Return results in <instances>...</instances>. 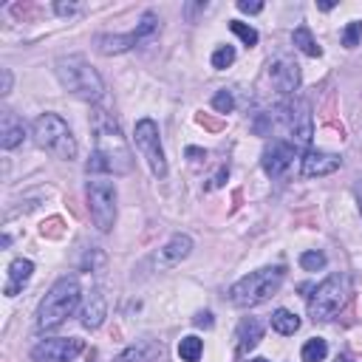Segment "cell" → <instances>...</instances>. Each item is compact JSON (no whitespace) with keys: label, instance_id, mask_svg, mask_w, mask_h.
Listing matches in <instances>:
<instances>
[{"label":"cell","instance_id":"1f68e13d","mask_svg":"<svg viewBox=\"0 0 362 362\" xmlns=\"http://www.w3.org/2000/svg\"><path fill=\"white\" fill-rule=\"evenodd\" d=\"M193 323H195L198 329H213V315H210V312H198Z\"/></svg>","mask_w":362,"mask_h":362},{"label":"cell","instance_id":"d6986e66","mask_svg":"<svg viewBox=\"0 0 362 362\" xmlns=\"http://www.w3.org/2000/svg\"><path fill=\"white\" fill-rule=\"evenodd\" d=\"M261 340H264V323L257 320V317H246V320L238 326V348H241L243 354H249Z\"/></svg>","mask_w":362,"mask_h":362},{"label":"cell","instance_id":"44dd1931","mask_svg":"<svg viewBox=\"0 0 362 362\" xmlns=\"http://www.w3.org/2000/svg\"><path fill=\"white\" fill-rule=\"evenodd\" d=\"M272 329H275L278 334L289 337V334H294V331L300 329V317H297L294 312H289V308H278V312L272 315Z\"/></svg>","mask_w":362,"mask_h":362},{"label":"cell","instance_id":"836d02e7","mask_svg":"<svg viewBox=\"0 0 362 362\" xmlns=\"http://www.w3.org/2000/svg\"><path fill=\"white\" fill-rule=\"evenodd\" d=\"M227 179H229V167H221V170L216 173V179H213V184H210V187H221Z\"/></svg>","mask_w":362,"mask_h":362},{"label":"cell","instance_id":"74e56055","mask_svg":"<svg viewBox=\"0 0 362 362\" xmlns=\"http://www.w3.org/2000/svg\"><path fill=\"white\" fill-rule=\"evenodd\" d=\"M337 362H354L351 356H337Z\"/></svg>","mask_w":362,"mask_h":362},{"label":"cell","instance_id":"83f0119b","mask_svg":"<svg viewBox=\"0 0 362 362\" xmlns=\"http://www.w3.org/2000/svg\"><path fill=\"white\" fill-rule=\"evenodd\" d=\"M213 108H216L218 114H232V108H235L232 91H218V93L213 96Z\"/></svg>","mask_w":362,"mask_h":362},{"label":"cell","instance_id":"7c38bea8","mask_svg":"<svg viewBox=\"0 0 362 362\" xmlns=\"http://www.w3.org/2000/svg\"><path fill=\"white\" fill-rule=\"evenodd\" d=\"M292 162H294V144L280 142V139H275L272 144H266L264 159H261L264 173H266L269 179H280V176L292 167Z\"/></svg>","mask_w":362,"mask_h":362},{"label":"cell","instance_id":"5bb4252c","mask_svg":"<svg viewBox=\"0 0 362 362\" xmlns=\"http://www.w3.org/2000/svg\"><path fill=\"white\" fill-rule=\"evenodd\" d=\"M342 167V156L337 153H323V150H308L303 156V167L300 173L306 179H323V176H331L334 170Z\"/></svg>","mask_w":362,"mask_h":362},{"label":"cell","instance_id":"5b68a950","mask_svg":"<svg viewBox=\"0 0 362 362\" xmlns=\"http://www.w3.org/2000/svg\"><path fill=\"white\" fill-rule=\"evenodd\" d=\"M31 133H34L37 147L51 153L54 159H63V162L77 159V139H74V133H71V128L66 125L63 116H57V114L37 116Z\"/></svg>","mask_w":362,"mask_h":362},{"label":"cell","instance_id":"ffe728a7","mask_svg":"<svg viewBox=\"0 0 362 362\" xmlns=\"http://www.w3.org/2000/svg\"><path fill=\"white\" fill-rule=\"evenodd\" d=\"M292 43H294V45L303 51L306 57H320V54H323V48L317 45L315 34L308 31L306 26H300V29H294V31H292Z\"/></svg>","mask_w":362,"mask_h":362},{"label":"cell","instance_id":"d4e9b609","mask_svg":"<svg viewBox=\"0 0 362 362\" xmlns=\"http://www.w3.org/2000/svg\"><path fill=\"white\" fill-rule=\"evenodd\" d=\"M326 264H329V257H326L323 252H317V249L300 255V266H303L306 272H320V269H326Z\"/></svg>","mask_w":362,"mask_h":362},{"label":"cell","instance_id":"30bf717a","mask_svg":"<svg viewBox=\"0 0 362 362\" xmlns=\"http://www.w3.org/2000/svg\"><path fill=\"white\" fill-rule=\"evenodd\" d=\"M280 111H283L292 144L294 147H306L308 142H312V133H315V122H312V108H308V102L306 99H294V102H289V105H283Z\"/></svg>","mask_w":362,"mask_h":362},{"label":"cell","instance_id":"d590c367","mask_svg":"<svg viewBox=\"0 0 362 362\" xmlns=\"http://www.w3.org/2000/svg\"><path fill=\"white\" fill-rule=\"evenodd\" d=\"M317 9H320V12H331V9H334V3H329V0H326V3H317Z\"/></svg>","mask_w":362,"mask_h":362},{"label":"cell","instance_id":"e575fe53","mask_svg":"<svg viewBox=\"0 0 362 362\" xmlns=\"http://www.w3.org/2000/svg\"><path fill=\"white\" fill-rule=\"evenodd\" d=\"M0 74H3V88H0V93H3V96H6V93L12 91V71H9V68H3V71H0Z\"/></svg>","mask_w":362,"mask_h":362},{"label":"cell","instance_id":"8d00e7d4","mask_svg":"<svg viewBox=\"0 0 362 362\" xmlns=\"http://www.w3.org/2000/svg\"><path fill=\"white\" fill-rule=\"evenodd\" d=\"M356 206H359V216H362V190H356Z\"/></svg>","mask_w":362,"mask_h":362},{"label":"cell","instance_id":"d6a6232c","mask_svg":"<svg viewBox=\"0 0 362 362\" xmlns=\"http://www.w3.org/2000/svg\"><path fill=\"white\" fill-rule=\"evenodd\" d=\"M187 159H190L193 165H198L201 159H206V153H204L201 147H187Z\"/></svg>","mask_w":362,"mask_h":362},{"label":"cell","instance_id":"3957f363","mask_svg":"<svg viewBox=\"0 0 362 362\" xmlns=\"http://www.w3.org/2000/svg\"><path fill=\"white\" fill-rule=\"evenodd\" d=\"M54 71H57V80L60 85L74 93L77 99L82 102H99L102 93H105V82L96 74V68H91V63L80 54H71V57H60L54 63Z\"/></svg>","mask_w":362,"mask_h":362},{"label":"cell","instance_id":"603a6c76","mask_svg":"<svg viewBox=\"0 0 362 362\" xmlns=\"http://www.w3.org/2000/svg\"><path fill=\"white\" fill-rule=\"evenodd\" d=\"M300 356H303V362H323L329 356V342L323 337H312V340L303 345Z\"/></svg>","mask_w":362,"mask_h":362},{"label":"cell","instance_id":"ac0fdd59","mask_svg":"<svg viewBox=\"0 0 362 362\" xmlns=\"http://www.w3.org/2000/svg\"><path fill=\"white\" fill-rule=\"evenodd\" d=\"M31 272H34V264L29 261V257H17V261H12V266H9V283H6V297H15L26 283H29V278H31Z\"/></svg>","mask_w":362,"mask_h":362},{"label":"cell","instance_id":"6da1fadb","mask_svg":"<svg viewBox=\"0 0 362 362\" xmlns=\"http://www.w3.org/2000/svg\"><path fill=\"white\" fill-rule=\"evenodd\" d=\"M93 139H96V150L91 153V159L85 165L88 176H99V173H114V176H128L133 170V156L116 128V122L108 114H93Z\"/></svg>","mask_w":362,"mask_h":362},{"label":"cell","instance_id":"9a60e30c","mask_svg":"<svg viewBox=\"0 0 362 362\" xmlns=\"http://www.w3.org/2000/svg\"><path fill=\"white\" fill-rule=\"evenodd\" d=\"M105 317H108V300L102 294V289H93L85 300V308H82V326L93 331L105 323Z\"/></svg>","mask_w":362,"mask_h":362},{"label":"cell","instance_id":"8fae6325","mask_svg":"<svg viewBox=\"0 0 362 362\" xmlns=\"http://www.w3.org/2000/svg\"><path fill=\"white\" fill-rule=\"evenodd\" d=\"M85 351V342L80 337H51L31 348L34 362H71Z\"/></svg>","mask_w":362,"mask_h":362},{"label":"cell","instance_id":"4dcf8cb0","mask_svg":"<svg viewBox=\"0 0 362 362\" xmlns=\"http://www.w3.org/2000/svg\"><path fill=\"white\" fill-rule=\"evenodd\" d=\"M54 12H57L60 17H71V15L80 12V6H77V3H54Z\"/></svg>","mask_w":362,"mask_h":362},{"label":"cell","instance_id":"7a4b0ae2","mask_svg":"<svg viewBox=\"0 0 362 362\" xmlns=\"http://www.w3.org/2000/svg\"><path fill=\"white\" fill-rule=\"evenodd\" d=\"M82 289L77 278H60L54 286L48 289V294L43 297L40 308H37V329L40 331H54L60 329L80 306Z\"/></svg>","mask_w":362,"mask_h":362},{"label":"cell","instance_id":"484cf974","mask_svg":"<svg viewBox=\"0 0 362 362\" xmlns=\"http://www.w3.org/2000/svg\"><path fill=\"white\" fill-rule=\"evenodd\" d=\"M235 48L232 45H221V48H216V54H213V68L216 71H224V68H229L232 63H235Z\"/></svg>","mask_w":362,"mask_h":362},{"label":"cell","instance_id":"2e32d148","mask_svg":"<svg viewBox=\"0 0 362 362\" xmlns=\"http://www.w3.org/2000/svg\"><path fill=\"white\" fill-rule=\"evenodd\" d=\"M23 139H26V128L17 119V114L3 111V116H0V147L15 150L17 144H23Z\"/></svg>","mask_w":362,"mask_h":362},{"label":"cell","instance_id":"f546056e","mask_svg":"<svg viewBox=\"0 0 362 362\" xmlns=\"http://www.w3.org/2000/svg\"><path fill=\"white\" fill-rule=\"evenodd\" d=\"M238 9L243 12V15H257V12H264V3H249V0H238Z\"/></svg>","mask_w":362,"mask_h":362},{"label":"cell","instance_id":"52a82bcc","mask_svg":"<svg viewBox=\"0 0 362 362\" xmlns=\"http://www.w3.org/2000/svg\"><path fill=\"white\" fill-rule=\"evenodd\" d=\"M345 297H348V283L342 275H331L326 278L315 294L308 297V317H312L315 323H329L334 320L340 312H342V306H345Z\"/></svg>","mask_w":362,"mask_h":362},{"label":"cell","instance_id":"cb8c5ba5","mask_svg":"<svg viewBox=\"0 0 362 362\" xmlns=\"http://www.w3.org/2000/svg\"><path fill=\"white\" fill-rule=\"evenodd\" d=\"M201 351H204V340H198V337H184V340L179 342V356H181L184 362H198V359H201Z\"/></svg>","mask_w":362,"mask_h":362},{"label":"cell","instance_id":"9c48e42d","mask_svg":"<svg viewBox=\"0 0 362 362\" xmlns=\"http://www.w3.org/2000/svg\"><path fill=\"white\" fill-rule=\"evenodd\" d=\"M136 147L142 153V159L147 162L150 173L156 179H167V159H165V150H162V139H159V125L153 119H139L136 130H133Z\"/></svg>","mask_w":362,"mask_h":362},{"label":"cell","instance_id":"ba28073f","mask_svg":"<svg viewBox=\"0 0 362 362\" xmlns=\"http://www.w3.org/2000/svg\"><path fill=\"white\" fill-rule=\"evenodd\" d=\"M85 195H88V210H91L93 227L99 232H111L116 224V187L108 179H91Z\"/></svg>","mask_w":362,"mask_h":362},{"label":"cell","instance_id":"f35d334b","mask_svg":"<svg viewBox=\"0 0 362 362\" xmlns=\"http://www.w3.org/2000/svg\"><path fill=\"white\" fill-rule=\"evenodd\" d=\"M252 362H269V359H264V356H257V359H252Z\"/></svg>","mask_w":362,"mask_h":362},{"label":"cell","instance_id":"8992f818","mask_svg":"<svg viewBox=\"0 0 362 362\" xmlns=\"http://www.w3.org/2000/svg\"><path fill=\"white\" fill-rule=\"evenodd\" d=\"M159 31H162L159 15L156 12H144L133 31H128V34H99L93 43L99 48V54H125V51H130V48L150 45L159 37Z\"/></svg>","mask_w":362,"mask_h":362},{"label":"cell","instance_id":"277c9868","mask_svg":"<svg viewBox=\"0 0 362 362\" xmlns=\"http://www.w3.org/2000/svg\"><path fill=\"white\" fill-rule=\"evenodd\" d=\"M283 278H286V266H264V269H257V272H249L246 278H241L238 283H232L229 303L238 306V308L261 306L272 294H278Z\"/></svg>","mask_w":362,"mask_h":362},{"label":"cell","instance_id":"e0dca14e","mask_svg":"<svg viewBox=\"0 0 362 362\" xmlns=\"http://www.w3.org/2000/svg\"><path fill=\"white\" fill-rule=\"evenodd\" d=\"M190 252H193V238L190 235H173L165 246H162V264L165 266H176V264H181L184 257H190Z\"/></svg>","mask_w":362,"mask_h":362},{"label":"cell","instance_id":"4fadbf2b","mask_svg":"<svg viewBox=\"0 0 362 362\" xmlns=\"http://www.w3.org/2000/svg\"><path fill=\"white\" fill-rule=\"evenodd\" d=\"M269 80L278 93H294L300 88V66L292 57H278L269 63Z\"/></svg>","mask_w":362,"mask_h":362},{"label":"cell","instance_id":"7402d4cb","mask_svg":"<svg viewBox=\"0 0 362 362\" xmlns=\"http://www.w3.org/2000/svg\"><path fill=\"white\" fill-rule=\"evenodd\" d=\"M153 354H162V348L159 345H130L122 354H116L114 362H147Z\"/></svg>","mask_w":362,"mask_h":362},{"label":"cell","instance_id":"f1b7e54d","mask_svg":"<svg viewBox=\"0 0 362 362\" xmlns=\"http://www.w3.org/2000/svg\"><path fill=\"white\" fill-rule=\"evenodd\" d=\"M359 37H362V23L359 20H351L342 31V45L345 48H356L359 45Z\"/></svg>","mask_w":362,"mask_h":362},{"label":"cell","instance_id":"4316f807","mask_svg":"<svg viewBox=\"0 0 362 362\" xmlns=\"http://www.w3.org/2000/svg\"><path fill=\"white\" fill-rule=\"evenodd\" d=\"M229 31H235V34L243 40L246 48L257 45V31H255L252 26H246V23H241V20H229Z\"/></svg>","mask_w":362,"mask_h":362}]
</instances>
